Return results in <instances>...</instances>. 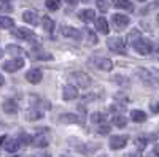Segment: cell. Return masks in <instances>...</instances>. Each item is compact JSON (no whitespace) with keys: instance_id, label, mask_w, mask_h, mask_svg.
Instances as JSON below:
<instances>
[{"instance_id":"6da1fadb","label":"cell","mask_w":159,"mask_h":157,"mask_svg":"<svg viewBox=\"0 0 159 157\" xmlns=\"http://www.w3.org/2000/svg\"><path fill=\"white\" fill-rule=\"evenodd\" d=\"M107 46L113 52H118V54H126V40H124V38H119V37L108 38V40H107Z\"/></svg>"},{"instance_id":"7a4b0ae2","label":"cell","mask_w":159,"mask_h":157,"mask_svg":"<svg viewBox=\"0 0 159 157\" xmlns=\"http://www.w3.org/2000/svg\"><path fill=\"white\" fill-rule=\"evenodd\" d=\"M72 78H73V81L81 87V89H86V87H89L91 86V78L86 75V73H83V72H75V73H72Z\"/></svg>"},{"instance_id":"3957f363","label":"cell","mask_w":159,"mask_h":157,"mask_svg":"<svg viewBox=\"0 0 159 157\" xmlns=\"http://www.w3.org/2000/svg\"><path fill=\"white\" fill-rule=\"evenodd\" d=\"M2 67H3V70L8 72V73H15V72H18V70H21V68L24 67V60L19 59V57H16V59H13V60L5 62Z\"/></svg>"},{"instance_id":"277c9868","label":"cell","mask_w":159,"mask_h":157,"mask_svg":"<svg viewBox=\"0 0 159 157\" xmlns=\"http://www.w3.org/2000/svg\"><path fill=\"white\" fill-rule=\"evenodd\" d=\"M135 73L140 76V80H142L145 84H147V86H156V84H157V80H156V78H154L148 70H145V68H137Z\"/></svg>"},{"instance_id":"5b68a950","label":"cell","mask_w":159,"mask_h":157,"mask_svg":"<svg viewBox=\"0 0 159 157\" xmlns=\"http://www.w3.org/2000/svg\"><path fill=\"white\" fill-rule=\"evenodd\" d=\"M132 46H134V49L139 52V54H142V56H147V54H150L151 52V43L150 41H147V40H137L135 43H132Z\"/></svg>"},{"instance_id":"8992f818","label":"cell","mask_w":159,"mask_h":157,"mask_svg":"<svg viewBox=\"0 0 159 157\" xmlns=\"http://www.w3.org/2000/svg\"><path fill=\"white\" fill-rule=\"evenodd\" d=\"M127 145V137L126 135H113L110 138V148L111 149H123Z\"/></svg>"},{"instance_id":"52a82bcc","label":"cell","mask_w":159,"mask_h":157,"mask_svg":"<svg viewBox=\"0 0 159 157\" xmlns=\"http://www.w3.org/2000/svg\"><path fill=\"white\" fill-rule=\"evenodd\" d=\"M42 78H43V73L38 68H32V70H29L27 73H25V80H27L30 84H38L40 81H42Z\"/></svg>"},{"instance_id":"ba28073f","label":"cell","mask_w":159,"mask_h":157,"mask_svg":"<svg viewBox=\"0 0 159 157\" xmlns=\"http://www.w3.org/2000/svg\"><path fill=\"white\" fill-rule=\"evenodd\" d=\"M13 37L19 38V40H32L35 37V33L29 29H24V27H19V29H15L13 30Z\"/></svg>"},{"instance_id":"9c48e42d","label":"cell","mask_w":159,"mask_h":157,"mask_svg":"<svg viewBox=\"0 0 159 157\" xmlns=\"http://www.w3.org/2000/svg\"><path fill=\"white\" fill-rule=\"evenodd\" d=\"M62 97L64 100H73L78 97V89L73 86V84H67V86H64L62 89Z\"/></svg>"},{"instance_id":"30bf717a","label":"cell","mask_w":159,"mask_h":157,"mask_svg":"<svg viewBox=\"0 0 159 157\" xmlns=\"http://www.w3.org/2000/svg\"><path fill=\"white\" fill-rule=\"evenodd\" d=\"M61 33L67 38H75V40H81V32L73 29V27H69V25H64L61 29Z\"/></svg>"},{"instance_id":"8fae6325","label":"cell","mask_w":159,"mask_h":157,"mask_svg":"<svg viewBox=\"0 0 159 157\" xmlns=\"http://www.w3.org/2000/svg\"><path fill=\"white\" fill-rule=\"evenodd\" d=\"M111 21L116 25V29H123V27H126V25L129 24V18L126 15H113Z\"/></svg>"},{"instance_id":"7c38bea8","label":"cell","mask_w":159,"mask_h":157,"mask_svg":"<svg viewBox=\"0 0 159 157\" xmlns=\"http://www.w3.org/2000/svg\"><path fill=\"white\" fill-rule=\"evenodd\" d=\"M2 108L7 114H16L18 113V103L15 100H5L3 105H2Z\"/></svg>"},{"instance_id":"4fadbf2b","label":"cell","mask_w":159,"mask_h":157,"mask_svg":"<svg viewBox=\"0 0 159 157\" xmlns=\"http://www.w3.org/2000/svg\"><path fill=\"white\" fill-rule=\"evenodd\" d=\"M96 29L100 32V33H103V35H108V32H110V29H108V22H107V19L105 18H97L96 19Z\"/></svg>"},{"instance_id":"5bb4252c","label":"cell","mask_w":159,"mask_h":157,"mask_svg":"<svg viewBox=\"0 0 159 157\" xmlns=\"http://www.w3.org/2000/svg\"><path fill=\"white\" fill-rule=\"evenodd\" d=\"M59 122H62V124H76V122H81V119L73 113H67V114H62L59 117Z\"/></svg>"},{"instance_id":"9a60e30c","label":"cell","mask_w":159,"mask_h":157,"mask_svg":"<svg viewBox=\"0 0 159 157\" xmlns=\"http://www.w3.org/2000/svg\"><path fill=\"white\" fill-rule=\"evenodd\" d=\"M22 19L27 22V24H32V25H37V24H38L37 13H35V11H30V10H27V11L22 13Z\"/></svg>"},{"instance_id":"2e32d148","label":"cell","mask_w":159,"mask_h":157,"mask_svg":"<svg viewBox=\"0 0 159 157\" xmlns=\"http://www.w3.org/2000/svg\"><path fill=\"white\" fill-rule=\"evenodd\" d=\"M96 65L103 72H111L113 68V62L110 59H96Z\"/></svg>"},{"instance_id":"e0dca14e","label":"cell","mask_w":159,"mask_h":157,"mask_svg":"<svg viewBox=\"0 0 159 157\" xmlns=\"http://www.w3.org/2000/svg\"><path fill=\"white\" fill-rule=\"evenodd\" d=\"M130 119L134 122H145L147 121V113L142 110H132L130 111Z\"/></svg>"},{"instance_id":"ac0fdd59","label":"cell","mask_w":159,"mask_h":157,"mask_svg":"<svg viewBox=\"0 0 159 157\" xmlns=\"http://www.w3.org/2000/svg\"><path fill=\"white\" fill-rule=\"evenodd\" d=\"M80 19H81L83 22H91V21H94L96 19V11L94 10H83L81 13H80Z\"/></svg>"},{"instance_id":"d6986e66","label":"cell","mask_w":159,"mask_h":157,"mask_svg":"<svg viewBox=\"0 0 159 157\" xmlns=\"http://www.w3.org/2000/svg\"><path fill=\"white\" fill-rule=\"evenodd\" d=\"M32 143H34L37 148H45V146H48V138L43 133H40V135H35L32 138Z\"/></svg>"},{"instance_id":"ffe728a7","label":"cell","mask_w":159,"mask_h":157,"mask_svg":"<svg viewBox=\"0 0 159 157\" xmlns=\"http://www.w3.org/2000/svg\"><path fill=\"white\" fill-rule=\"evenodd\" d=\"M3 145H5V149L8 152H16L19 148V141L18 140H5Z\"/></svg>"},{"instance_id":"44dd1931","label":"cell","mask_w":159,"mask_h":157,"mask_svg":"<svg viewBox=\"0 0 159 157\" xmlns=\"http://www.w3.org/2000/svg\"><path fill=\"white\" fill-rule=\"evenodd\" d=\"M115 7L119 8V10H127V11H132V10H134V7H132V3L129 2V0H116V2H115Z\"/></svg>"},{"instance_id":"7402d4cb","label":"cell","mask_w":159,"mask_h":157,"mask_svg":"<svg viewBox=\"0 0 159 157\" xmlns=\"http://www.w3.org/2000/svg\"><path fill=\"white\" fill-rule=\"evenodd\" d=\"M15 25V21L8 16H0V29H11Z\"/></svg>"},{"instance_id":"603a6c76","label":"cell","mask_w":159,"mask_h":157,"mask_svg":"<svg viewBox=\"0 0 159 157\" xmlns=\"http://www.w3.org/2000/svg\"><path fill=\"white\" fill-rule=\"evenodd\" d=\"M140 37H142V32L137 30V29H134V30H130V32H129V35H127V38H126V41H129V43H135L137 40H140Z\"/></svg>"},{"instance_id":"cb8c5ba5","label":"cell","mask_w":159,"mask_h":157,"mask_svg":"<svg viewBox=\"0 0 159 157\" xmlns=\"http://www.w3.org/2000/svg\"><path fill=\"white\" fill-rule=\"evenodd\" d=\"M42 24H43V29H45L46 32H52V30H54V21H52L51 18L45 16V18L42 19Z\"/></svg>"},{"instance_id":"d4e9b609","label":"cell","mask_w":159,"mask_h":157,"mask_svg":"<svg viewBox=\"0 0 159 157\" xmlns=\"http://www.w3.org/2000/svg\"><path fill=\"white\" fill-rule=\"evenodd\" d=\"M126 117L124 116H121V114H115L113 116V119H111V124H115L116 127H124L126 125Z\"/></svg>"},{"instance_id":"484cf974","label":"cell","mask_w":159,"mask_h":157,"mask_svg":"<svg viewBox=\"0 0 159 157\" xmlns=\"http://www.w3.org/2000/svg\"><path fill=\"white\" fill-rule=\"evenodd\" d=\"M42 117H43V113L42 111H37V110L27 111V119L29 121H38V119H42Z\"/></svg>"},{"instance_id":"4316f807","label":"cell","mask_w":159,"mask_h":157,"mask_svg":"<svg viewBox=\"0 0 159 157\" xmlns=\"http://www.w3.org/2000/svg\"><path fill=\"white\" fill-rule=\"evenodd\" d=\"M7 52L11 54V56H19V54H22V49L19 46H16V45H8L7 46Z\"/></svg>"},{"instance_id":"83f0119b","label":"cell","mask_w":159,"mask_h":157,"mask_svg":"<svg viewBox=\"0 0 159 157\" xmlns=\"http://www.w3.org/2000/svg\"><path fill=\"white\" fill-rule=\"evenodd\" d=\"M45 5H46L48 10L56 11V10H59V7H61V0H46Z\"/></svg>"},{"instance_id":"f1b7e54d","label":"cell","mask_w":159,"mask_h":157,"mask_svg":"<svg viewBox=\"0 0 159 157\" xmlns=\"http://www.w3.org/2000/svg\"><path fill=\"white\" fill-rule=\"evenodd\" d=\"M0 11H2V13L13 11V7H11V3L8 2V0H0Z\"/></svg>"},{"instance_id":"f546056e","label":"cell","mask_w":159,"mask_h":157,"mask_svg":"<svg viewBox=\"0 0 159 157\" xmlns=\"http://www.w3.org/2000/svg\"><path fill=\"white\" fill-rule=\"evenodd\" d=\"M86 37H88V45H96L97 43V37L94 32H91L89 29L86 30Z\"/></svg>"},{"instance_id":"4dcf8cb0","label":"cell","mask_w":159,"mask_h":157,"mask_svg":"<svg viewBox=\"0 0 159 157\" xmlns=\"http://www.w3.org/2000/svg\"><path fill=\"white\" fill-rule=\"evenodd\" d=\"M97 133H100V135H108V133H110V125H108V124H99Z\"/></svg>"},{"instance_id":"1f68e13d","label":"cell","mask_w":159,"mask_h":157,"mask_svg":"<svg viewBox=\"0 0 159 157\" xmlns=\"http://www.w3.org/2000/svg\"><path fill=\"white\" fill-rule=\"evenodd\" d=\"M103 119H105V116H103L102 113H92V116H91V121L94 122V124H97V122L100 124Z\"/></svg>"},{"instance_id":"d6a6232c","label":"cell","mask_w":159,"mask_h":157,"mask_svg":"<svg viewBox=\"0 0 159 157\" xmlns=\"http://www.w3.org/2000/svg\"><path fill=\"white\" fill-rule=\"evenodd\" d=\"M135 146L142 151V149H145L147 148V138H143V137H139L137 140H135Z\"/></svg>"},{"instance_id":"836d02e7","label":"cell","mask_w":159,"mask_h":157,"mask_svg":"<svg viewBox=\"0 0 159 157\" xmlns=\"http://www.w3.org/2000/svg\"><path fill=\"white\" fill-rule=\"evenodd\" d=\"M35 57H37V59H43V60H51V59H52L51 54H37Z\"/></svg>"},{"instance_id":"e575fe53","label":"cell","mask_w":159,"mask_h":157,"mask_svg":"<svg viewBox=\"0 0 159 157\" xmlns=\"http://www.w3.org/2000/svg\"><path fill=\"white\" fill-rule=\"evenodd\" d=\"M21 140H24V145H30L32 143V137L29 135H21Z\"/></svg>"},{"instance_id":"d590c367","label":"cell","mask_w":159,"mask_h":157,"mask_svg":"<svg viewBox=\"0 0 159 157\" xmlns=\"http://www.w3.org/2000/svg\"><path fill=\"white\" fill-rule=\"evenodd\" d=\"M150 110H151L153 113H159V103H151V105H150Z\"/></svg>"},{"instance_id":"8d00e7d4","label":"cell","mask_w":159,"mask_h":157,"mask_svg":"<svg viewBox=\"0 0 159 157\" xmlns=\"http://www.w3.org/2000/svg\"><path fill=\"white\" fill-rule=\"evenodd\" d=\"M153 154H154V155H159V145H156V146H154V149H153Z\"/></svg>"},{"instance_id":"74e56055","label":"cell","mask_w":159,"mask_h":157,"mask_svg":"<svg viewBox=\"0 0 159 157\" xmlns=\"http://www.w3.org/2000/svg\"><path fill=\"white\" fill-rule=\"evenodd\" d=\"M65 2H67L69 5H76V3H78V0H65Z\"/></svg>"},{"instance_id":"f35d334b","label":"cell","mask_w":159,"mask_h":157,"mask_svg":"<svg viewBox=\"0 0 159 157\" xmlns=\"http://www.w3.org/2000/svg\"><path fill=\"white\" fill-rule=\"evenodd\" d=\"M124 157H140L139 154H134V152H129V154H126Z\"/></svg>"},{"instance_id":"ab89813d","label":"cell","mask_w":159,"mask_h":157,"mask_svg":"<svg viewBox=\"0 0 159 157\" xmlns=\"http://www.w3.org/2000/svg\"><path fill=\"white\" fill-rule=\"evenodd\" d=\"M5 140H7V137H5V135H3V137H0V146H2L3 143H5Z\"/></svg>"},{"instance_id":"60d3db41","label":"cell","mask_w":159,"mask_h":157,"mask_svg":"<svg viewBox=\"0 0 159 157\" xmlns=\"http://www.w3.org/2000/svg\"><path fill=\"white\" fill-rule=\"evenodd\" d=\"M3 83H5V78L0 75V86H3Z\"/></svg>"},{"instance_id":"b9f144b4","label":"cell","mask_w":159,"mask_h":157,"mask_svg":"<svg viewBox=\"0 0 159 157\" xmlns=\"http://www.w3.org/2000/svg\"><path fill=\"white\" fill-rule=\"evenodd\" d=\"M2 57H3V49L0 48V59H2Z\"/></svg>"},{"instance_id":"7bdbcfd3","label":"cell","mask_w":159,"mask_h":157,"mask_svg":"<svg viewBox=\"0 0 159 157\" xmlns=\"http://www.w3.org/2000/svg\"><path fill=\"white\" fill-rule=\"evenodd\" d=\"M156 19H157V22H159V15H157V16H156Z\"/></svg>"},{"instance_id":"ee69618b","label":"cell","mask_w":159,"mask_h":157,"mask_svg":"<svg viewBox=\"0 0 159 157\" xmlns=\"http://www.w3.org/2000/svg\"><path fill=\"white\" fill-rule=\"evenodd\" d=\"M139 2H145V0H139Z\"/></svg>"},{"instance_id":"f6af8a7d","label":"cell","mask_w":159,"mask_h":157,"mask_svg":"<svg viewBox=\"0 0 159 157\" xmlns=\"http://www.w3.org/2000/svg\"><path fill=\"white\" fill-rule=\"evenodd\" d=\"M13 157H19V155H13Z\"/></svg>"}]
</instances>
